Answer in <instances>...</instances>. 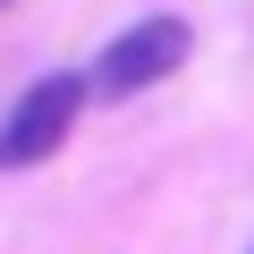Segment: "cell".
Here are the masks:
<instances>
[{
  "instance_id": "cell-2",
  "label": "cell",
  "mask_w": 254,
  "mask_h": 254,
  "mask_svg": "<svg viewBox=\"0 0 254 254\" xmlns=\"http://www.w3.org/2000/svg\"><path fill=\"white\" fill-rule=\"evenodd\" d=\"M187 51H195V26H187V17H136V26H127L110 51H93L85 85H93V102H127V93L161 85Z\"/></svg>"
},
{
  "instance_id": "cell-1",
  "label": "cell",
  "mask_w": 254,
  "mask_h": 254,
  "mask_svg": "<svg viewBox=\"0 0 254 254\" xmlns=\"http://www.w3.org/2000/svg\"><path fill=\"white\" fill-rule=\"evenodd\" d=\"M93 102V85L85 76H34L17 102H9V119H0V170H34V161H51L60 144H68V127H76V110Z\"/></svg>"
}]
</instances>
